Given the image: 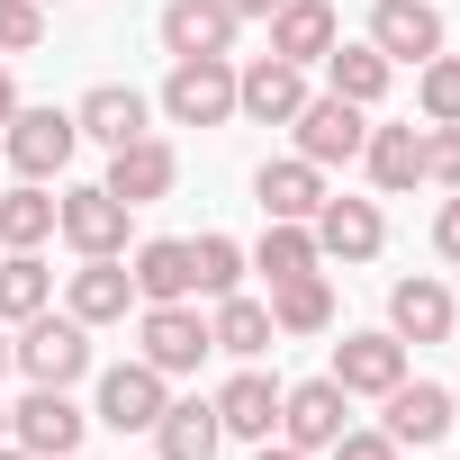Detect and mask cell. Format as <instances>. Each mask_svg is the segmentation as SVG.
I'll use <instances>...</instances> for the list:
<instances>
[{
    "label": "cell",
    "mask_w": 460,
    "mask_h": 460,
    "mask_svg": "<svg viewBox=\"0 0 460 460\" xmlns=\"http://www.w3.org/2000/svg\"><path fill=\"white\" fill-rule=\"evenodd\" d=\"M298 109H307V64H280V55L235 64V118H253V127H289Z\"/></svg>",
    "instance_id": "30bf717a"
},
{
    "label": "cell",
    "mask_w": 460,
    "mask_h": 460,
    "mask_svg": "<svg viewBox=\"0 0 460 460\" xmlns=\"http://www.w3.org/2000/svg\"><path fill=\"white\" fill-rule=\"evenodd\" d=\"M343 424H352V397H343L334 379H298V388H280V442H298L307 460H316Z\"/></svg>",
    "instance_id": "ac0fdd59"
},
{
    "label": "cell",
    "mask_w": 460,
    "mask_h": 460,
    "mask_svg": "<svg viewBox=\"0 0 460 460\" xmlns=\"http://www.w3.org/2000/svg\"><path fill=\"white\" fill-rule=\"evenodd\" d=\"M370 46H379L388 64L442 55V46H451V37H442V0H370Z\"/></svg>",
    "instance_id": "2e32d148"
},
{
    "label": "cell",
    "mask_w": 460,
    "mask_h": 460,
    "mask_svg": "<svg viewBox=\"0 0 460 460\" xmlns=\"http://www.w3.org/2000/svg\"><path fill=\"white\" fill-rule=\"evenodd\" d=\"M307 226H316V253H325V262H379V244H388L379 199H343V190H325V208H316Z\"/></svg>",
    "instance_id": "7c38bea8"
},
{
    "label": "cell",
    "mask_w": 460,
    "mask_h": 460,
    "mask_svg": "<svg viewBox=\"0 0 460 460\" xmlns=\"http://www.w3.org/2000/svg\"><path fill=\"white\" fill-rule=\"evenodd\" d=\"M451 334H460V325H451Z\"/></svg>",
    "instance_id": "bcb514c9"
},
{
    "label": "cell",
    "mask_w": 460,
    "mask_h": 460,
    "mask_svg": "<svg viewBox=\"0 0 460 460\" xmlns=\"http://www.w3.org/2000/svg\"><path fill=\"white\" fill-rule=\"evenodd\" d=\"M217 424H226V442H271L280 433V379L262 361H244L235 379L217 388Z\"/></svg>",
    "instance_id": "d6986e66"
},
{
    "label": "cell",
    "mask_w": 460,
    "mask_h": 460,
    "mask_svg": "<svg viewBox=\"0 0 460 460\" xmlns=\"http://www.w3.org/2000/svg\"><path fill=\"white\" fill-rule=\"evenodd\" d=\"M226 10H235V19H271V10H280V0H226Z\"/></svg>",
    "instance_id": "ab89813d"
},
{
    "label": "cell",
    "mask_w": 460,
    "mask_h": 460,
    "mask_svg": "<svg viewBox=\"0 0 460 460\" xmlns=\"http://www.w3.org/2000/svg\"><path fill=\"white\" fill-rule=\"evenodd\" d=\"M172 181H181V154H172V136H127V145H109V172H100V190L109 199H127V208H154V199H172Z\"/></svg>",
    "instance_id": "9c48e42d"
},
{
    "label": "cell",
    "mask_w": 460,
    "mask_h": 460,
    "mask_svg": "<svg viewBox=\"0 0 460 460\" xmlns=\"http://www.w3.org/2000/svg\"><path fill=\"white\" fill-rule=\"evenodd\" d=\"M208 343H217L226 361H262V352L280 343V325H271V298H244V289L208 298Z\"/></svg>",
    "instance_id": "7402d4cb"
},
{
    "label": "cell",
    "mask_w": 460,
    "mask_h": 460,
    "mask_svg": "<svg viewBox=\"0 0 460 460\" xmlns=\"http://www.w3.org/2000/svg\"><path fill=\"white\" fill-rule=\"evenodd\" d=\"M343 397H388L397 379H406V343L388 334V325H370V334H343L334 343V370H325Z\"/></svg>",
    "instance_id": "9a60e30c"
},
{
    "label": "cell",
    "mask_w": 460,
    "mask_h": 460,
    "mask_svg": "<svg viewBox=\"0 0 460 460\" xmlns=\"http://www.w3.org/2000/svg\"><path fill=\"white\" fill-rule=\"evenodd\" d=\"M226 424H217V397H172L154 415V460H217Z\"/></svg>",
    "instance_id": "4316f807"
},
{
    "label": "cell",
    "mask_w": 460,
    "mask_h": 460,
    "mask_svg": "<svg viewBox=\"0 0 460 460\" xmlns=\"http://www.w3.org/2000/svg\"><path fill=\"white\" fill-rule=\"evenodd\" d=\"M433 253H442V262H460V190L433 208Z\"/></svg>",
    "instance_id": "8d00e7d4"
},
{
    "label": "cell",
    "mask_w": 460,
    "mask_h": 460,
    "mask_svg": "<svg viewBox=\"0 0 460 460\" xmlns=\"http://www.w3.org/2000/svg\"><path fill=\"white\" fill-rule=\"evenodd\" d=\"M0 460H37V451H19V442H0Z\"/></svg>",
    "instance_id": "60d3db41"
},
{
    "label": "cell",
    "mask_w": 460,
    "mask_h": 460,
    "mask_svg": "<svg viewBox=\"0 0 460 460\" xmlns=\"http://www.w3.org/2000/svg\"><path fill=\"white\" fill-rule=\"evenodd\" d=\"M172 127H226L235 118V55H181L163 73V100H154Z\"/></svg>",
    "instance_id": "277c9868"
},
{
    "label": "cell",
    "mask_w": 460,
    "mask_h": 460,
    "mask_svg": "<svg viewBox=\"0 0 460 460\" xmlns=\"http://www.w3.org/2000/svg\"><path fill=\"white\" fill-rule=\"evenodd\" d=\"M361 172H370L379 199L424 190V127H370V136H361Z\"/></svg>",
    "instance_id": "603a6c76"
},
{
    "label": "cell",
    "mask_w": 460,
    "mask_h": 460,
    "mask_svg": "<svg viewBox=\"0 0 460 460\" xmlns=\"http://www.w3.org/2000/svg\"><path fill=\"white\" fill-rule=\"evenodd\" d=\"M0 190H10V172H0Z\"/></svg>",
    "instance_id": "f6af8a7d"
},
{
    "label": "cell",
    "mask_w": 460,
    "mask_h": 460,
    "mask_svg": "<svg viewBox=\"0 0 460 460\" xmlns=\"http://www.w3.org/2000/svg\"><path fill=\"white\" fill-rule=\"evenodd\" d=\"M316 73H325V91H334V100H352V109H379V100H388V82H397V64H388L370 37H352V46L334 37V55H325Z\"/></svg>",
    "instance_id": "d4e9b609"
},
{
    "label": "cell",
    "mask_w": 460,
    "mask_h": 460,
    "mask_svg": "<svg viewBox=\"0 0 460 460\" xmlns=\"http://www.w3.org/2000/svg\"><path fill=\"white\" fill-rule=\"evenodd\" d=\"M127 280H136V307L199 298V280H190V235H145V244H136V262H127Z\"/></svg>",
    "instance_id": "484cf974"
},
{
    "label": "cell",
    "mask_w": 460,
    "mask_h": 460,
    "mask_svg": "<svg viewBox=\"0 0 460 460\" xmlns=\"http://www.w3.org/2000/svg\"><path fill=\"white\" fill-rule=\"evenodd\" d=\"M415 109H424V127H460V55L451 46L415 64Z\"/></svg>",
    "instance_id": "d6a6232c"
},
{
    "label": "cell",
    "mask_w": 460,
    "mask_h": 460,
    "mask_svg": "<svg viewBox=\"0 0 460 460\" xmlns=\"http://www.w3.org/2000/svg\"><path fill=\"white\" fill-rule=\"evenodd\" d=\"M208 352H217V343H208V316H199V298H163V307H136V361H154L163 379H190Z\"/></svg>",
    "instance_id": "5b68a950"
},
{
    "label": "cell",
    "mask_w": 460,
    "mask_h": 460,
    "mask_svg": "<svg viewBox=\"0 0 460 460\" xmlns=\"http://www.w3.org/2000/svg\"><path fill=\"white\" fill-rule=\"evenodd\" d=\"M73 154H82L73 109H28V100H19V118L0 127V172H10V181H64Z\"/></svg>",
    "instance_id": "7a4b0ae2"
},
{
    "label": "cell",
    "mask_w": 460,
    "mask_h": 460,
    "mask_svg": "<svg viewBox=\"0 0 460 460\" xmlns=\"http://www.w3.org/2000/svg\"><path fill=\"white\" fill-rule=\"evenodd\" d=\"M325 460H406V451H397L379 424H343V433L325 442Z\"/></svg>",
    "instance_id": "d590c367"
},
{
    "label": "cell",
    "mask_w": 460,
    "mask_h": 460,
    "mask_svg": "<svg viewBox=\"0 0 460 460\" xmlns=\"http://www.w3.org/2000/svg\"><path fill=\"white\" fill-rule=\"evenodd\" d=\"M289 136H298V154H307L316 172H334V163H361L370 109H352V100H334V91H307V109L289 118Z\"/></svg>",
    "instance_id": "ba28073f"
},
{
    "label": "cell",
    "mask_w": 460,
    "mask_h": 460,
    "mask_svg": "<svg viewBox=\"0 0 460 460\" xmlns=\"http://www.w3.org/2000/svg\"><path fill=\"white\" fill-rule=\"evenodd\" d=\"M271 325H280V343L334 334V280H325V271H298V280H280V289H271Z\"/></svg>",
    "instance_id": "f1b7e54d"
},
{
    "label": "cell",
    "mask_w": 460,
    "mask_h": 460,
    "mask_svg": "<svg viewBox=\"0 0 460 460\" xmlns=\"http://www.w3.org/2000/svg\"><path fill=\"white\" fill-rule=\"evenodd\" d=\"M163 406H172V379L154 361H109L91 379V424H109V433H154Z\"/></svg>",
    "instance_id": "8992f818"
},
{
    "label": "cell",
    "mask_w": 460,
    "mask_h": 460,
    "mask_svg": "<svg viewBox=\"0 0 460 460\" xmlns=\"http://www.w3.org/2000/svg\"><path fill=\"white\" fill-rule=\"evenodd\" d=\"M73 460H82V451H73Z\"/></svg>",
    "instance_id": "7dc6e473"
},
{
    "label": "cell",
    "mask_w": 460,
    "mask_h": 460,
    "mask_svg": "<svg viewBox=\"0 0 460 460\" xmlns=\"http://www.w3.org/2000/svg\"><path fill=\"white\" fill-rule=\"evenodd\" d=\"M154 37H163V55H172V64H181V55H235L244 19L226 10V0H163Z\"/></svg>",
    "instance_id": "4fadbf2b"
},
{
    "label": "cell",
    "mask_w": 460,
    "mask_h": 460,
    "mask_svg": "<svg viewBox=\"0 0 460 460\" xmlns=\"http://www.w3.org/2000/svg\"><path fill=\"white\" fill-rule=\"evenodd\" d=\"M451 325H460V298L433 280V271H415V280H397L388 289V334L415 352V343H451Z\"/></svg>",
    "instance_id": "e0dca14e"
},
{
    "label": "cell",
    "mask_w": 460,
    "mask_h": 460,
    "mask_svg": "<svg viewBox=\"0 0 460 460\" xmlns=\"http://www.w3.org/2000/svg\"><path fill=\"white\" fill-rule=\"evenodd\" d=\"M262 28H271V55H280V64H307V73H316V64L334 55V37H343L334 0H280Z\"/></svg>",
    "instance_id": "44dd1931"
},
{
    "label": "cell",
    "mask_w": 460,
    "mask_h": 460,
    "mask_svg": "<svg viewBox=\"0 0 460 460\" xmlns=\"http://www.w3.org/2000/svg\"><path fill=\"white\" fill-rule=\"evenodd\" d=\"M46 46V10L37 0H0V55H37Z\"/></svg>",
    "instance_id": "836d02e7"
},
{
    "label": "cell",
    "mask_w": 460,
    "mask_h": 460,
    "mask_svg": "<svg viewBox=\"0 0 460 460\" xmlns=\"http://www.w3.org/2000/svg\"><path fill=\"white\" fill-rule=\"evenodd\" d=\"M19 118V82H10V55H0V127Z\"/></svg>",
    "instance_id": "74e56055"
},
{
    "label": "cell",
    "mask_w": 460,
    "mask_h": 460,
    "mask_svg": "<svg viewBox=\"0 0 460 460\" xmlns=\"http://www.w3.org/2000/svg\"><path fill=\"white\" fill-rule=\"evenodd\" d=\"M0 442H10V406H0Z\"/></svg>",
    "instance_id": "7bdbcfd3"
},
{
    "label": "cell",
    "mask_w": 460,
    "mask_h": 460,
    "mask_svg": "<svg viewBox=\"0 0 460 460\" xmlns=\"http://www.w3.org/2000/svg\"><path fill=\"white\" fill-rule=\"evenodd\" d=\"M73 127H82V145H127V136L154 127V100H145L136 82H91V91L73 100Z\"/></svg>",
    "instance_id": "ffe728a7"
},
{
    "label": "cell",
    "mask_w": 460,
    "mask_h": 460,
    "mask_svg": "<svg viewBox=\"0 0 460 460\" xmlns=\"http://www.w3.org/2000/svg\"><path fill=\"white\" fill-rule=\"evenodd\" d=\"M424 181L460 190V127H424Z\"/></svg>",
    "instance_id": "e575fe53"
},
{
    "label": "cell",
    "mask_w": 460,
    "mask_h": 460,
    "mask_svg": "<svg viewBox=\"0 0 460 460\" xmlns=\"http://www.w3.org/2000/svg\"><path fill=\"white\" fill-rule=\"evenodd\" d=\"M460 424V406H451V388H433V379H397L388 397H379V433L397 442V451H424V442H442Z\"/></svg>",
    "instance_id": "8fae6325"
},
{
    "label": "cell",
    "mask_w": 460,
    "mask_h": 460,
    "mask_svg": "<svg viewBox=\"0 0 460 460\" xmlns=\"http://www.w3.org/2000/svg\"><path fill=\"white\" fill-rule=\"evenodd\" d=\"M37 10H64V0H37Z\"/></svg>",
    "instance_id": "ee69618b"
},
{
    "label": "cell",
    "mask_w": 460,
    "mask_h": 460,
    "mask_svg": "<svg viewBox=\"0 0 460 460\" xmlns=\"http://www.w3.org/2000/svg\"><path fill=\"white\" fill-rule=\"evenodd\" d=\"M82 433H91V406H73V388H28L10 406V442L37 451V460H73Z\"/></svg>",
    "instance_id": "52a82bcc"
},
{
    "label": "cell",
    "mask_w": 460,
    "mask_h": 460,
    "mask_svg": "<svg viewBox=\"0 0 460 460\" xmlns=\"http://www.w3.org/2000/svg\"><path fill=\"white\" fill-rule=\"evenodd\" d=\"M55 235H64L82 262H109V253H127V235H136V208L109 199L100 181H73V190H55Z\"/></svg>",
    "instance_id": "3957f363"
},
{
    "label": "cell",
    "mask_w": 460,
    "mask_h": 460,
    "mask_svg": "<svg viewBox=\"0 0 460 460\" xmlns=\"http://www.w3.org/2000/svg\"><path fill=\"white\" fill-rule=\"evenodd\" d=\"M253 460H307V451H298V442H280V433H271V442H253Z\"/></svg>",
    "instance_id": "f35d334b"
},
{
    "label": "cell",
    "mask_w": 460,
    "mask_h": 460,
    "mask_svg": "<svg viewBox=\"0 0 460 460\" xmlns=\"http://www.w3.org/2000/svg\"><path fill=\"white\" fill-rule=\"evenodd\" d=\"M271 289L280 280H298V271H325V253H316V226H289V217H262V244L244 253Z\"/></svg>",
    "instance_id": "f546056e"
},
{
    "label": "cell",
    "mask_w": 460,
    "mask_h": 460,
    "mask_svg": "<svg viewBox=\"0 0 460 460\" xmlns=\"http://www.w3.org/2000/svg\"><path fill=\"white\" fill-rule=\"evenodd\" d=\"M244 244L235 235H190V280H199V298H226V289H244Z\"/></svg>",
    "instance_id": "1f68e13d"
},
{
    "label": "cell",
    "mask_w": 460,
    "mask_h": 460,
    "mask_svg": "<svg viewBox=\"0 0 460 460\" xmlns=\"http://www.w3.org/2000/svg\"><path fill=\"white\" fill-rule=\"evenodd\" d=\"M55 307V271L37 253H0V325H28Z\"/></svg>",
    "instance_id": "4dcf8cb0"
},
{
    "label": "cell",
    "mask_w": 460,
    "mask_h": 460,
    "mask_svg": "<svg viewBox=\"0 0 460 460\" xmlns=\"http://www.w3.org/2000/svg\"><path fill=\"white\" fill-rule=\"evenodd\" d=\"M0 370H10V325H0Z\"/></svg>",
    "instance_id": "b9f144b4"
},
{
    "label": "cell",
    "mask_w": 460,
    "mask_h": 460,
    "mask_svg": "<svg viewBox=\"0 0 460 460\" xmlns=\"http://www.w3.org/2000/svg\"><path fill=\"white\" fill-rule=\"evenodd\" d=\"M64 316H82L91 334L127 325V316H136V280H127V253H109V262H82V271H64Z\"/></svg>",
    "instance_id": "5bb4252c"
},
{
    "label": "cell",
    "mask_w": 460,
    "mask_h": 460,
    "mask_svg": "<svg viewBox=\"0 0 460 460\" xmlns=\"http://www.w3.org/2000/svg\"><path fill=\"white\" fill-rule=\"evenodd\" d=\"M55 235V181H10L0 190V253H46Z\"/></svg>",
    "instance_id": "83f0119b"
},
{
    "label": "cell",
    "mask_w": 460,
    "mask_h": 460,
    "mask_svg": "<svg viewBox=\"0 0 460 460\" xmlns=\"http://www.w3.org/2000/svg\"><path fill=\"white\" fill-rule=\"evenodd\" d=\"M10 370H28V388H73V379H91V325L64 316V307L10 325Z\"/></svg>",
    "instance_id": "6da1fadb"
},
{
    "label": "cell",
    "mask_w": 460,
    "mask_h": 460,
    "mask_svg": "<svg viewBox=\"0 0 460 460\" xmlns=\"http://www.w3.org/2000/svg\"><path fill=\"white\" fill-rule=\"evenodd\" d=\"M253 199H262V217H289V226H307V217L325 208V172H316L307 154H271V163L253 172Z\"/></svg>",
    "instance_id": "cb8c5ba5"
}]
</instances>
